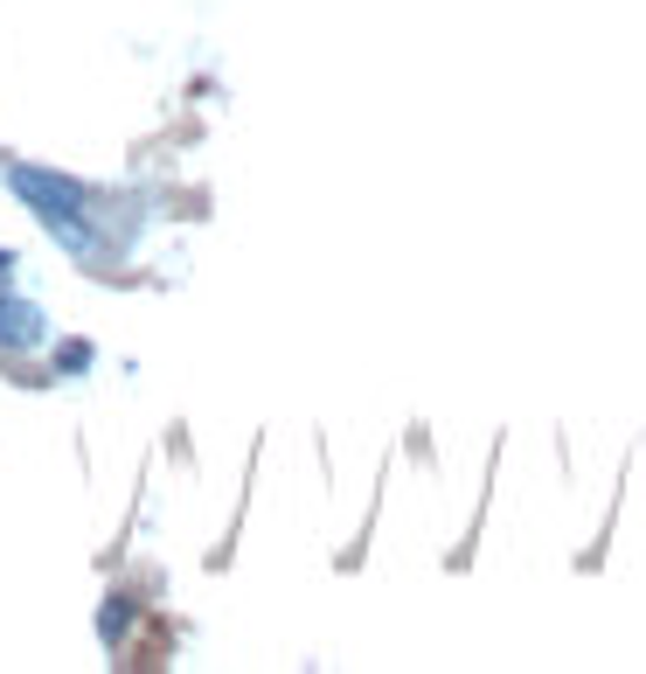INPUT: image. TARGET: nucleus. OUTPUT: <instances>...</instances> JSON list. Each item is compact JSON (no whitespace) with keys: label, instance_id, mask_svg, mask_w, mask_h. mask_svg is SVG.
I'll use <instances>...</instances> for the list:
<instances>
[{"label":"nucleus","instance_id":"1","mask_svg":"<svg viewBox=\"0 0 646 674\" xmlns=\"http://www.w3.org/2000/svg\"><path fill=\"white\" fill-rule=\"evenodd\" d=\"M8 188L29 202V210H35L49 229H63V244L91 251V216H84V188H76V181L49 174V167H29V161H14V167H8Z\"/></svg>","mask_w":646,"mask_h":674},{"label":"nucleus","instance_id":"2","mask_svg":"<svg viewBox=\"0 0 646 674\" xmlns=\"http://www.w3.org/2000/svg\"><path fill=\"white\" fill-rule=\"evenodd\" d=\"M0 341H8V348H35L42 341V314H35V306H21V299H0Z\"/></svg>","mask_w":646,"mask_h":674},{"label":"nucleus","instance_id":"3","mask_svg":"<svg viewBox=\"0 0 646 674\" xmlns=\"http://www.w3.org/2000/svg\"><path fill=\"white\" fill-rule=\"evenodd\" d=\"M8 272H14V251H0V285H8Z\"/></svg>","mask_w":646,"mask_h":674}]
</instances>
